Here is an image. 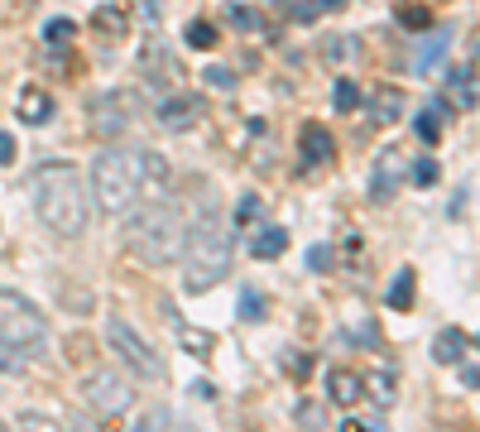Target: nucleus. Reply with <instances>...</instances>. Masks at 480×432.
<instances>
[{
    "label": "nucleus",
    "mask_w": 480,
    "mask_h": 432,
    "mask_svg": "<svg viewBox=\"0 0 480 432\" xmlns=\"http://www.w3.org/2000/svg\"><path fill=\"white\" fill-rule=\"evenodd\" d=\"M97 29L101 34H125V10L121 5H101L97 10Z\"/></svg>",
    "instance_id": "bb28decb"
},
{
    "label": "nucleus",
    "mask_w": 480,
    "mask_h": 432,
    "mask_svg": "<svg viewBox=\"0 0 480 432\" xmlns=\"http://www.w3.org/2000/svg\"><path fill=\"white\" fill-rule=\"evenodd\" d=\"M29 192H34V212H39V221L53 231L58 240L87 236L91 192H87V183H82V173L73 169V163H63V159L39 163V173L29 178Z\"/></svg>",
    "instance_id": "f03ea898"
},
{
    "label": "nucleus",
    "mask_w": 480,
    "mask_h": 432,
    "mask_svg": "<svg viewBox=\"0 0 480 432\" xmlns=\"http://www.w3.org/2000/svg\"><path fill=\"white\" fill-rule=\"evenodd\" d=\"M298 423H322V408L303 399V404H298Z\"/></svg>",
    "instance_id": "c9c22d12"
},
{
    "label": "nucleus",
    "mask_w": 480,
    "mask_h": 432,
    "mask_svg": "<svg viewBox=\"0 0 480 432\" xmlns=\"http://www.w3.org/2000/svg\"><path fill=\"white\" fill-rule=\"evenodd\" d=\"M212 346H216L212 332H193V326H183V351H187V356L207 360V356H212Z\"/></svg>",
    "instance_id": "b1692460"
},
{
    "label": "nucleus",
    "mask_w": 480,
    "mask_h": 432,
    "mask_svg": "<svg viewBox=\"0 0 480 432\" xmlns=\"http://www.w3.org/2000/svg\"><path fill=\"white\" fill-rule=\"evenodd\" d=\"M125 125H130V97H115V91H106V97L91 101V135L115 139Z\"/></svg>",
    "instance_id": "6e6552de"
},
{
    "label": "nucleus",
    "mask_w": 480,
    "mask_h": 432,
    "mask_svg": "<svg viewBox=\"0 0 480 432\" xmlns=\"http://www.w3.org/2000/svg\"><path fill=\"white\" fill-rule=\"evenodd\" d=\"M106 342H111V351L135 370V375H145V380H159V375H163V360H159L154 351H149V342L135 332L130 322L121 318V312H111V322H106Z\"/></svg>",
    "instance_id": "423d86ee"
},
{
    "label": "nucleus",
    "mask_w": 480,
    "mask_h": 432,
    "mask_svg": "<svg viewBox=\"0 0 480 432\" xmlns=\"http://www.w3.org/2000/svg\"><path fill=\"white\" fill-rule=\"evenodd\" d=\"M442 111H447V101H437V106H432V111H423V115H418V121H413V135L418 139H423V145H437V139H442Z\"/></svg>",
    "instance_id": "412c9836"
},
{
    "label": "nucleus",
    "mask_w": 480,
    "mask_h": 432,
    "mask_svg": "<svg viewBox=\"0 0 480 432\" xmlns=\"http://www.w3.org/2000/svg\"><path fill=\"white\" fill-rule=\"evenodd\" d=\"M366 384H370V399L380 404V408L394 404V375H384V370H380V375H370Z\"/></svg>",
    "instance_id": "cd10ccee"
},
{
    "label": "nucleus",
    "mask_w": 480,
    "mask_h": 432,
    "mask_svg": "<svg viewBox=\"0 0 480 432\" xmlns=\"http://www.w3.org/2000/svg\"><path fill=\"white\" fill-rule=\"evenodd\" d=\"M447 106H456V111H476L480 106V87H476V73L471 67H452L447 73Z\"/></svg>",
    "instance_id": "ddd939ff"
},
{
    "label": "nucleus",
    "mask_w": 480,
    "mask_h": 432,
    "mask_svg": "<svg viewBox=\"0 0 480 432\" xmlns=\"http://www.w3.org/2000/svg\"><path fill=\"white\" fill-rule=\"evenodd\" d=\"M318 10H346V0H312Z\"/></svg>",
    "instance_id": "58836bf2"
},
{
    "label": "nucleus",
    "mask_w": 480,
    "mask_h": 432,
    "mask_svg": "<svg viewBox=\"0 0 480 432\" xmlns=\"http://www.w3.org/2000/svg\"><path fill=\"white\" fill-rule=\"evenodd\" d=\"M197 115H202V106H197L193 97H163V101H159V111H154V121L163 125V130L178 135V130H187V125L197 121Z\"/></svg>",
    "instance_id": "f8f14e48"
},
{
    "label": "nucleus",
    "mask_w": 480,
    "mask_h": 432,
    "mask_svg": "<svg viewBox=\"0 0 480 432\" xmlns=\"http://www.w3.org/2000/svg\"><path fill=\"white\" fill-rule=\"evenodd\" d=\"M121 236H125V250H130L135 260L173 264L187 245V221L169 197H145V202H135L130 212H125Z\"/></svg>",
    "instance_id": "7ed1b4c3"
},
{
    "label": "nucleus",
    "mask_w": 480,
    "mask_h": 432,
    "mask_svg": "<svg viewBox=\"0 0 480 432\" xmlns=\"http://www.w3.org/2000/svg\"><path fill=\"white\" fill-rule=\"evenodd\" d=\"M145 197H169V159L130 145L101 149L91 163V202L111 216H125Z\"/></svg>",
    "instance_id": "f257e3e1"
},
{
    "label": "nucleus",
    "mask_w": 480,
    "mask_h": 432,
    "mask_svg": "<svg viewBox=\"0 0 480 432\" xmlns=\"http://www.w3.org/2000/svg\"><path fill=\"white\" fill-rule=\"evenodd\" d=\"M332 106L336 111H356L360 106V87L350 77H336V87H332Z\"/></svg>",
    "instance_id": "a878e982"
},
{
    "label": "nucleus",
    "mask_w": 480,
    "mask_h": 432,
    "mask_svg": "<svg viewBox=\"0 0 480 432\" xmlns=\"http://www.w3.org/2000/svg\"><path fill=\"white\" fill-rule=\"evenodd\" d=\"M384 302H390V312H408L413 308V270H399L390 284V294H384Z\"/></svg>",
    "instance_id": "6ab92c4d"
},
{
    "label": "nucleus",
    "mask_w": 480,
    "mask_h": 432,
    "mask_svg": "<svg viewBox=\"0 0 480 432\" xmlns=\"http://www.w3.org/2000/svg\"><path fill=\"white\" fill-rule=\"evenodd\" d=\"M298 149H303V163H312V169L336 159V139H332V130H322V125H303Z\"/></svg>",
    "instance_id": "9b49d317"
},
{
    "label": "nucleus",
    "mask_w": 480,
    "mask_h": 432,
    "mask_svg": "<svg viewBox=\"0 0 480 432\" xmlns=\"http://www.w3.org/2000/svg\"><path fill=\"white\" fill-rule=\"evenodd\" d=\"M447 49H452V29L442 25V29H432L428 39L418 43V53H413V67H418V73H432V67H437V58L447 53Z\"/></svg>",
    "instance_id": "dca6fc26"
},
{
    "label": "nucleus",
    "mask_w": 480,
    "mask_h": 432,
    "mask_svg": "<svg viewBox=\"0 0 480 432\" xmlns=\"http://www.w3.org/2000/svg\"><path fill=\"white\" fill-rule=\"evenodd\" d=\"M73 39H77L73 20H49V25H43V43H49V49H67Z\"/></svg>",
    "instance_id": "5701e85b"
},
{
    "label": "nucleus",
    "mask_w": 480,
    "mask_h": 432,
    "mask_svg": "<svg viewBox=\"0 0 480 432\" xmlns=\"http://www.w3.org/2000/svg\"><path fill=\"white\" fill-rule=\"evenodd\" d=\"M437 163H432V159H418L413 163V183H418V188H432V183H437Z\"/></svg>",
    "instance_id": "473e14b6"
},
{
    "label": "nucleus",
    "mask_w": 480,
    "mask_h": 432,
    "mask_svg": "<svg viewBox=\"0 0 480 432\" xmlns=\"http://www.w3.org/2000/svg\"><path fill=\"white\" fill-rule=\"evenodd\" d=\"M356 53H360V43L350 39V34H332V39L322 43V58H327V63H332V67L350 63V58H356Z\"/></svg>",
    "instance_id": "aec40b11"
},
{
    "label": "nucleus",
    "mask_w": 480,
    "mask_h": 432,
    "mask_svg": "<svg viewBox=\"0 0 480 432\" xmlns=\"http://www.w3.org/2000/svg\"><path fill=\"white\" fill-rule=\"evenodd\" d=\"M183 39H187V49H216V25H207V20H187V29H183Z\"/></svg>",
    "instance_id": "4be33fe9"
},
{
    "label": "nucleus",
    "mask_w": 480,
    "mask_h": 432,
    "mask_svg": "<svg viewBox=\"0 0 480 432\" xmlns=\"http://www.w3.org/2000/svg\"><path fill=\"white\" fill-rule=\"evenodd\" d=\"M476 342H480V336H476Z\"/></svg>",
    "instance_id": "ea45409f"
},
{
    "label": "nucleus",
    "mask_w": 480,
    "mask_h": 432,
    "mask_svg": "<svg viewBox=\"0 0 480 432\" xmlns=\"http://www.w3.org/2000/svg\"><path fill=\"white\" fill-rule=\"evenodd\" d=\"M49 346V322L34 308L25 294H10L0 288V375L10 370H25L29 360L43 356Z\"/></svg>",
    "instance_id": "20e7f679"
},
{
    "label": "nucleus",
    "mask_w": 480,
    "mask_h": 432,
    "mask_svg": "<svg viewBox=\"0 0 480 432\" xmlns=\"http://www.w3.org/2000/svg\"><path fill=\"white\" fill-rule=\"evenodd\" d=\"M159 0H139V20H145V25H159Z\"/></svg>",
    "instance_id": "f704fd0d"
},
{
    "label": "nucleus",
    "mask_w": 480,
    "mask_h": 432,
    "mask_svg": "<svg viewBox=\"0 0 480 432\" xmlns=\"http://www.w3.org/2000/svg\"><path fill=\"white\" fill-rule=\"evenodd\" d=\"M399 183H404V154H399V149H390V154L374 159L370 197H374V202H390V197H399Z\"/></svg>",
    "instance_id": "1a4fd4ad"
},
{
    "label": "nucleus",
    "mask_w": 480,
    "mask_h": 432,
    "mask_svg": "<svg viewBox=\"0 0 480 432\" xmlns=\"http://www.w3.org/2000/svg\"><path fill=\"white\" fill-rule=\"evenodd\" d=\"M15 111H20V121H25V125H49V115H53V97H49L43 87H34V82H29V87L20 91Z\"/></svg>",
    "instance_id": "4468645a"
},
{
    "label": "nucleus",
    "mask_w": 480,
    "mask_h": 432,
    "mask_svg": "<svg viewBox=\"0 0 480 432\" xmlns=\"http://www.w3.org/2000/svg\"><path fill=\"white\" fill-rule=\"evenodd\" d=\"M466 332L461 326H442L437 332V342H432V360H437V365H461L466 360Z\"/></svg>",
    "instance_id": "2eb2a0df"
},
{
    "label": "nucleus",
    "mask_w": 480,
    "mask_h": 432,
    "mask_svg": "<svg viewBox=\"0 0 480 432\" xmlns=\"http://www.w3.org/2000/svg\"><path fill=\"white\" fill-rule=\"evenodd\" d=\"M240 318H245V322H260V318H264V298H260V288H245V294H240Z\"/></svg>",
    "instance_id": "c756f323"
},
{
    "label": "nucleus",
    "mask_w": 480,
    "mask_h": 432,
    "mask_svg": "<svg viewBox=\"0 0 480 432\" xmlns=\"http://www.w3.org/2000/svg\"><path fill=\"white\" fill-rule=\"evenodd\" d=\"M332 260H336L332 245H312V250H308V270L312 274H327V270H332Z\"/></svg>",
    "instance_id": "7c9ffc66"
},
{
    "label": "nucleus",
    "mask_w": 480,
    "mask_h": 432,
    "mask_svg": "<svg viewBox=\"0 0 480 432\" xmlns=\"http://www.w3.org/2000/svg\"><path fill=\"white\" fill-rule=\"evenodd\" d=\"M226 20H231V29H245V34L260 29V15L250 5H226Z\"/></svg>",
    "instance_id": "c85d7f7f"
},
{
    "label": "nucleus",
    "mask_w": 480,
    "mask_h": 432,
    "mask_svg": "<svg viewBox=\"0 0 480 432\" xmlns=\"http://www.w3.org/2000/svg\"><path fill=\"white\" fill-rule=\"evenodd\" d=\"M82 399L97 408L101 418H115V413H125V408L135 404V389L115 375V370H91V375L82 380Z\"/></svg>",
    "instance_id": "0eeeda50"
},
{
    "label": "nucleus",
    "mask_w": 480,
    "mask_h": 432,
    "mask_svg": "<svg viewBox=\"0 0 480 432\" xmlns=\"http://www.w3.org/2000/svg\"><path fill=\"white\" fill-rule=\"evenodd\" d=\"M327 399H332L336 408H356L360 399H366V380H360L356 370H342V365H336L332 375H327Z\"/></svg>",
    "instance_id": "9d476101"
},
{
    "label": "nucleus",
    "mask_w": 480,
    "mask_h": 432,
    "mask_svg": "<svg viewBox=\"0 0 480 432\" xmlns=\"http://www.w3.org/2000/svg\"><path fill=\"white\" fill-rule=\"evenodd\" d=\"M207 82H212V87L216 91H231V87H236V73H231V67H221V63H212V67H207V73H202Z\"/></svg>",
    "instance_id": "2f4dec72"
},
{
    "label": "nucleus",
    "mask_w": 480,
    "mask_h": 432,
    "mask_svg": "<svg viewBox=\"0 0 480 432\" xmlns=\"http://www.w3.org/2000/svg\"><path fill=\"white\" fill-rule=\"evenodd\" d=\"M461 380H466V384H471V389H476V384H480V370H476V365H466V370H461Z\"/></svg>",
    "instance_id": "4c0bfd02"
},
{
    "label": "nucleus",
    "mask_w": 480,
    "mask_h": 432,
    "mask_svg": "<svg viewBox=\"0 0 480 432\" xmlns=\"http://www.w3.org/2000/svg\"><path fill=\"white\" fill-rule=\"evenodd\" d=\"M370 115H374V125H394L404 115V91L399 87H380L374 101H370Z\"/></svg>",
    "instance_id": "f3484780"
},
{
    "label": "nucleus",
    "mask_w": 480,
    "mask_h": 432,
    "mask_svg": "<svg viewBox=\"0 0 480 432\" xmlns=\"http://www.w3.org/2000/svg\"><path fill=\"white\" fill-rule=\"evenodd\" d=\"M0 163H15V135L0 130Z\"/></svg>",
    "instance_id": "e433bc0d"
},
{
    "label": "nucleus",
    "mask_w": 480,
    "mask_h": 432,
    "mask_svg": "<svg viewBox=\"0 0 480 432\" xmlns=\"http://www.w3.org/2000/svg\"><path fill=\"white\" fill-rule=\"evenodd\" d=\"M399 25H408V29H428L432 25V15H428V5H418V0H399Z\"/></svg>",
    "instance_id": "393cba45"
},
{
    "label": "nucleus",
    "mask_w": 480,
    "mask_h": 432,
    "mask_svg": "<svg viewBox=\"0 0 480 432\" xmlns=\"http://www.w3.org/2000/svg\"><path fill=\"white\" fill-rule=\"evenodd\" d=\"M284 250H288V231H284V226L255 231V240H250V255H255V260H279Z\"/></svg>",
    "instance_id": "a211bd4d"
},
{
    "label": "nucleus",
    "mask_w": 480,
    "mask_h": 432,
    "mask_svg": "<svg viewBox=\"0 0 480 432\" xmlns=\"http://www.w3.org/2000/svg\"><path fill=\"white\" fill-rule=\"evenodd\" d=\"M183 288L187 294H207V288H216L221 279L231 274V236L226 226H221V216L207 207L202 221H193L187 226V245H183Z\"/></svg>",
    "instance_id": "39448f33"
},
{
    "label": "nucleus",
    "mask_w": 480,
    "mask_h": 432,
    "mask_svg": "<svg viewBox=\"0 0 480 432\" xmlns=\"http://www.w3.org/2000/svg\"><path fill=\"white\" fill-rule=\"evenodd\" d=\"M255 216H260V197H240V207H236V226H250Z\"/></svg>",
    "instance_id": "72a5a7b5"
}]
</instances>
